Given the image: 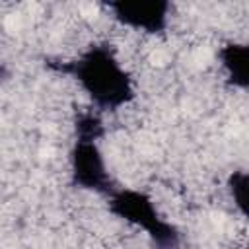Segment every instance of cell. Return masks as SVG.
Segmentation results:
<instances>
[{"label": "cell", "mask_w": 249, "mask_h": 249, "mask_svg": "<svg viewBox=\"0 0 249 249\" xmlns=\"http://www.w3.org/2000/svg\"><path fill=\"white\" fill-rule=\"evenodd\" d=\"M45 68L68 76L99 113H117L138 97L132 72L109 41H91L70 58H45Z\"/></svg>", "instance_id": "6da1fadb"}, {"label": "cell", "mask_w": 249, "mask_h": 249, "mask_svg": "<svg viewBox=\"0 0 249 249\" xmlns=\"http://www.w3.org/2000/svg\"><path fill=\"white\" fill-rule=\"evenodd\" d=\"M99 142L101 138L97 136L74 134L72 146L68 150V179L74 189L105 198L119 185L109 171Z\"/></svg>", "instance_id": "3957f363"}, {"label": "cell", "mask_w": 249, "mask_h": 249, "mask_svg": "<svg viewBox=\"0 0 249 249\" xmlns=\"http://www.w3.org/2000/svg\"><path fill=\"white\" fill-rule=\"evenodd\" d=\"M224 82L233 89H249V41H228L216 51Z\"/></svg>", "instance_id": "5b68a950"}, {"label": "cell", "mask_w": 249, "mask_h": 249, "mask_svg": "<svg viewBox=\"0 0 249 249\" xmlns=\"http://www.w3.org/2000/svg\"><path fill=\"white\" fill-rule=\"evenodd\" d=\"M105 202L111 216L142 231L154 249H183L181 230L163 216L148 191L119 185Z\"/></svg>", "instance_id": "7a4b0ae2"}, {"label": "cell", "mask_w": 249, "mask_h": 249, "mask_svg": "<svg viewBox=\"0 0 249 249\" xmlns=\"http://www.w3.org/2000/svg\"><path fill=\"white\" fill-rule=\"evenodd\" d=\"M237 249H249V243H247V245H241V247H237Z\"/></svg>", "instance_id": "52a82bcc"}, {"label": "cell", "mask_w": 249, "mask_h": 249, "mask_svg": "<svg viewBox=\"0 0 249 249\" xmlns=\"http://www.w3.org/2000/svg\"><path fill=\"white\" fill-rule=\"evenodd\" d=\"M226 191L235 212L249 222V169H233L226 177Z\"/></svg>", "instance_id": "8992f818"}, {"label": "cell", "mask_w": 249, "mask_h": 249, "mask_svg": "<svg viewBox=\"0 0 249 249\" xmlns=\"http://www.w3.org/2000/svg\"><path fill=\"white\" fill-rule=\"evenodd\" d=\"M101 6L117 25L150 37L163 35L173 14L169 0H107Z\"/></svg>", "instance_id": "277c9868"}]
</instances>
